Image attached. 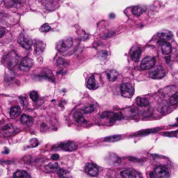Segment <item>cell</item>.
<instances>
[{"label": "cell", "mask_w": 178, "mask_h": 178, "mask_svg": "<svg viewBox=\"0 0 178 178\" xmlns=\"http://www.w3.org/2000/svg\"><path fill=\"white\" fill-rule=\"evenodd\" d=\"M19 57L14 51H11L2 59V63L8 69H13L18 64Z\"/></svg>", "instance_id": "cell-1"}, {"label": "cell", "mask_w": 178, "mask_h": 178, "mask_svg": "<svg viewBox=\"0 0 178 178\" xmlns=\"http://www.w3.org/2000/svg\"><path fill=\"white\" fill-rule=\"evenodd\" d=\"M73 44V40L72 38H66L57 42L56 48L59 52H65L71 48Z\"/></svg>", "instance_id": "cell-2"}, {"label": "cell", "mask_w": 178, "mask_h": 178, "mask_svg": "<svg viewBox=\"0 0 178 178\" xmlns=\"http://www.w3.org/2000/svg\"><path fill=\"white\" fill-rule=\"evenodd\" d=\"M166 73L164 70L162 66H156L155 68H152L149 73V76L150 78L155 79H160L164 77Z\"/></svg>", "instance_id": "cell-3"}, {"label": "cell", "mask_w": 178, "mask_h": 178, "mask_svg": "<svg viewBox=\"0 0 178 178\" xmlns=\"http://www.w3.org/2000/svg\"><path fill=\"white\" fill-rule=\"evenodd\" d=\"M120 93L123 97L130 98L133 96L134 93V90L129 84L125 83L120 86Z\"/></svg>", "instance_id": "cell-4"}, {"label": "cell", "mask_w": 178, "mask_h": 178, "mask_svg": "<svg viewBox=\"0 0 178 178\" xmlns=\"http://www.w3.org/2000/svg\"><path fill=\"white\" fill-rule=\"evenodd\" d=\"M18 42L23 48L29 49L32 46V40L25 34H20L18 37Z\"/></svg>", "instance_id": "cell-5"}, {"label": "cell", "mask_w": 178, "mask_h": 178, "mask_svg": "<svg viewBox=\"0 0 178 178\" xmlns=\"http://www.w3.org/2000/svg\"><path fill=\"white\" fill-rule=\"evenodd\" d=\"M16 128L11 123H7L0 127V134L3 136H9L13 135L15 132Z\"/></svg>", "instance_id": "cell-6"}, {"label": "cell", "mask_w": 178, "mask_h": 178, "mask_svg": "<svg viewBox=\"0 0 178 178\" xmlns=\"http://www.w3.org/2000/svg\"><path fill=\"white\" fill-rule=\"evenodd\" d=\"M34 66L33 60L29 57H25L21 60L19 64V69L21 71L27 72L29 71L32 66Z\"/></svg>", "instance_id": "cell-7"}, {"label": "cell", "mask_w": 178, "mask_h": 178, "mask_svg": "<svg viewBox=\"0 0 178 178\" xmlns=\"http://www.w3.org/2000/svg\"><path fill=\"white\" fill-rule=\"evenodd\" d=\"M155 177H168L170 176V172L166 166H158L155 169L153 172Z\"/></svg>", "instance_id": "cell-8"}, {"label": "cell", "mask_w": 178, "mask_h": 178, "mask_svg": "<svg viewBox=\"0 0 178 178\" xmlns=\"http://www.w3.org/2000/svg\"><path fill=\"white\" fill-rule=\"evenodd\" d=\"M155 59L152 56H146L141 61V67L142 69L148 70L151 68L155 66Z\"/></svg>", "instance_id": "cell-9"}, {"label": "cell", "mask_w": 178, "mask_h": 178, "mask_svg": "<svg viewBox=\"0 0 178 178\" xmlns=\"http://www.w3.org/2000/svg\"><path fill=\"white\" fill-rule=\"evenodd\" d=\"M84 171L90 176H97L99 172L97 166L93 163L87 164L85 166Z\"/></svg>", "instance_id": "cell-10"}, {"label": "cell", "mask_w": 178, "mask_h": 178, "mask_svg": "<svg viewBox=\"0 0 178 178\" xmlns=\"http://www.w3.org/2000/svg\"><path fill=\"white\" fill-rule=\"evenodd\" d=\"M59 148L66 151H74L77 149L78 146L76 143L73 141H66L65 143H61L59 145Z\"/></svg>", "instance_id": "cell-11"}, {"label": "cell", "mask_w": 178, "mask_h": 178, "mask_svg": "<svg viewBox=\"0 0 178 178\" xmlns=\"http://www.w3.org/2000/svg\"><path fill=\"white\" fill-rule=\"evenodd\" d=\"M159 44H160L161 47H162V53L165 55H168L172 52V47H171L170 43H168L167 41L161 40L159 41Z\"/></svg>", "instance_id": "cell-12"}, {"label": "cell", "mask_w": 178, "mask_h": 178, "mask_svg": "<svg viewBox=\"0 0 178 178\" xmlns=\"http://www.w3.org/2000/svg\"><path fill=\"white\" fill-rule=\"evenodd\" d=\"M157 36H158V37L160 38L161 40L166 41L170 40L173 36V34L171 33L170 31H164L159 32V33L157 34Z\"/></svg>", "instance_id": "cell-13"}, {"label": "cell", "mask_w": 178, "mask_h": 178, "mask_svg": "<svg viewBox=\"0 0 178 178\" xmlns=\"http://www.w3.org/2000/svg\"><path fill=\"white\" fill-rule=\"evenodd\" d=\"M109 163L113 166H118L121 164L120 159L115 154H111L109 156V160H108Z\"/></svg>", "instance_id": "cell-14"}, {"label": "cell", "mask_w": 178, "mask_h": 178, "mask_svg": "<svg viewBox=\"0 0 178 178\" xmlns=\"http://www.w3.org/2000/svg\"><path fill=\"white\" fill-rule=\"evenodd\" d=\"M45 48V44L42 41L36 40L35 41V49L36 53L37 54H41L44 52V49Z\"/></svg>", "instance_id": "cell-15"}, {"label": "cell", "mask_w": 178, "mask_h": 178, "mask_svg": "<svg viewBox=\"0 0 178 178\" xmlns=\"http://www.w3.org/2000/svg\"><path fill=\"white\" fill-rule=\"evenodd\" d=\"M20 122L27 126H31L33 124L34 120L29 116H27L26 114H22L21 118H20Z\"/></svg>", "instance_id": "cell-16"}, {"label": "cell", "mask_w": 178, "mask_h": 178, "mask_svg": "<svg viewBox=\"0 0 178 178\" xmlns=\"http://www.w3.org/2000/svg\"><path fill=\"white\" fill-rule=\"evenodd\" d=\"M141 54V49L140 47H136L134 49V50L132 51L131 53V58L135 62H138L140 59V56Z\"/></svg>", "instance_id": "cell-17"}, {"label": "cell", "mask_w": 178, "mask_h": 178, "mask_svg": "<svg viewBox=\"0 0 178 178\" xmlns=\"http://www.w3.org/2000/svg\"><path fill=\"white\" fill-rule=\"evenodd\" d=\"M74 118L75 121L79 123V124H84V123H86V120L84 118L83 114H82V112H81V111H77L75 113Z\"/></svg>", "instance_id": "cell-18"}, {"label": "cell", "mask_w": 178, "mask_h": 178, "mask_svg": "<svg viewBox=\"0 0 178 178\" xmlns=\"http://www.w3.org/2000/svg\"><path fill=\"white\" fill-rule=\"evenodd\" d=\"M20 113H21L20 107L19 106H14V107H11V110H10V116L11 118H15L20 115Z\"/></svg>", "instance_id": "cell-19"}, {"label": "cell", "mask_w": 178, "mask_h": 178, "mask_svg": "<svg viewBox=\"0 0 178 178\" xmlns=\"http://www.w3.org/2000/svg\"><path fill=\"white\" fill-rule=\"evenodd\" d=\"M107 75L108 79H109V81H114L117 79L118 73L117 71H114V70H110V71H108L107 72Z\"/></svg>", "instance_id": "cell-20"}, {"label": "cell", "mask_w": 178, "mask_h": 178, "mask_svg": "<svg viewBox=\"0 0 178 178\" xmlns=\"http://www.w3.org/2000/svg\"><path fill=\"white\" fill-rule=\"evenodd\" d=\"M97 87L96 81L95 80V77H94V75L90 76V77L89 78L88 83H87V88L90 90H94Z\"/></svg>", "instance_id": "cell-21"}, {"label": "cell", "mask_w": 178, "mask_h": 178, "mask_svg": "<svg viewBox=\"0 0 178 178\" xmlns=\"http://www.w3.org/2000/svg\"><path fill=\"white\" fill-rule=\"evenodd\" d=\"M13 177L17 178H27L31 177V175L25 170H18L13 175Z\"/></svg>", "instance_id": "cell-22"}, {"label": "cell", "mask_w": 178, "mask_h": 178, "mask_svg": "<svg viewBox=\"0 0 178 178\" xmlns=\"http://www.w3.org/2000/svg\"><path fill=\"white\" fill-rule=\"evenodd\" d=\"M136 104L139 107H148L150 105V102L148 100V99L143 98V97H138L136 98Z\"/></svg>", "instance_id": "cell-23"}, {"label": "cell", "mask_w": 178, "mask_h": 178, "mask_svg": "<svg viewBox=\"0 0 178 178\" xmlns=\"http://www.w3.org/2000/svg\"><path fill=\"white\" fill-rule=\"evenodd\" d=\"M4 4L6 7L12 8L18 6L21 4V2L19 0H4Z\"/></svg>", "instance_id": "cell-24"}, {"label": "cell", "mask_w": 178, "mask_h": 178, "mask_svg": "<svg viewBox=\"0 0 178 178\" xmlns=\"http://www.w3.org/2000/svg\"><path fill=\"white\" fill-rule=\"evenodd\" d=\"M46 170L48 172H54V171L58 170L59 169V166L56 162H54V163H49L48 165L45 166Z\"/></svg>", "instance_id": "cell-25"}, {"label": "cell", "mask_w": 178, "mask_h": 178, "mask_svg": "<svg viewBox=\"0 0 178 178\" xmlns=\"http://www.w3.org/2000/svg\"><path fill=\"white\" fill-rule=\"evenodd\" d=\"M121 176L123 177L126 178H135L136 177V175L135 174V173H134L133 171L129 170H123L120 173Z\"/></svg>", "instance_id": "cell-26"}, {"label": "cell", "mask_w": 178, "mask_h": 178, "mask_svg": "<svg viewBox=\"0 0 178 178\" xmlns=\"http://www.w3.org/2000/svg\"><path fill=\"white\" fill-rule=\"evenodd\" d=\"M123 118V116L120 113H112L109 118H110V122L114 123L116 120H121Z\"/></svg>", "instance_id": "cell-27"}, {"label": "cell", "mask_w": 178, "mask_h": 178, "mask_svg": "<svg viewBox=\"0 0 178 178\" xmlns=\"http://www.w3.org/2000/svg\"><path fill=\"white\" fill-rule=\"evenodd\" d=\"M160 129H145L143 130V131H140V132H138V134H135L134 136H143V135H148L150 134L154 133V132H157V131H159Z\"/></svg>", "instance_id": "cell-28"}, {"label": "cell", "mask_w": 178, "mask_h": 178, "mask_svg": "<svg viewBox=\"0 0 178 178\" xmlns=\"http://www.w3.org/2000/svg\"><path fill=\"white\" fill-rule=\"evenodd\" d=\"M121 139V136L120 135H113V136H107L104 138V141L107 142H116Z\"/></svg>", "instance_id": "cell-29"}, {"label": "cell", "mask_w": 178, "mask_h": 178, "mask_svg": "<svg viewBox=\"0 0 178 178\" xmlns=\"http://www.w3.org/2000/svg\"><path fill=\"white\" fill-rule=\"evenodd\" d=\"M42 75H42L43 77H45L46 79H48L50 80L51 81L54 82V81H55V80H54V75H53L52 72H51L50 71H49V70L43 72V73H42Z\"/></svg>", "instance_id": "cell-30"}, {"label": "cell", "mask_w": 178, "mask_h": 178, "mask_svg": "<svg viewBox=\"0 0 178 178\" xmlns=\"http://www.w3.org/2000/svg\"><path fill=\"white\" fill-rule=\"evenodd\" d=\"M144 11L145 10L141 7H139V6H135V7L132 8L133 14L136 15V16H139V15H141Z\"/></svg>", "instance_id": "cell-31"}, {"label": "cell", "mask_w": 178, "mask_h": 178, "mask_svg": "<svg viewBox=\"0 0 178 178\" xmlns=\"http://www.w3.org/2000/svg\"><path fill=\"white\" fill-rule=\"evenodd\" d=\"M11 69H8V71H6V76H5V79H6V81H11L12 79H13V78L15 77V75L13 73V71H10Z\"/></svg>", "instance_id": "cell-32"}, {"label": "cell", "mask_w": 178, "mask_h": 178, "mask_svg": "<svg viewBox=\"0 0 178 178\" xmlns=\"http://www.w3.org/2000/svg\"><path fill=\"white\" fill-rule=\"evenodd\" d=\"M170 102L172 105H175V104L178 103V93H175L170 97Z\"/></svg>", "instance_id": "cell-33"}, {"label": "cell", "mask_w": 178, "mask_h": 178, "mask_svg": "<svg viewBox=\"0 0 178 178\" xmlns=\"http://www.w3.org/2000/svg\"><path fill=\"white\" fill-rule=\"evenodd\" d=\"M94 110H95V107H94V105H89L84 108L83 112L84 113V114H90V113L93 112Z\"/></svg>", "instance_id": "cell-34"}, {"label": "cell", "mask_w": 178, "mask_h": 178, "mask_svg": "<svg viewBox=\"0 0 178 178\" xmlns=\"http://www.w3.org/2000/svg\"><path fill=\"white\" fill-rule=\"evenodd\" d=\"M29 96L31 99V100L34 101V102H36V101L38 100V94L37 92L35 91V90H33V91L31 92Z\"/></svg>", "instance_id": "cell-35"}, {"label": "cell", "mask_w": 178, "mask_h": 178, "mask_svg": "<svg viewBox=\"0 0 178 178\" xmlns=\"http://www.w3.org/2000/svg\"><path fill=\"white\" fill-rule=\"evenodd\" d=\"M40 31L46 33V32H48L49 31L51 30V27L48 24H44V25L40 27Z\"/></svg>", "instance_id": "cell-36"}, {"label": "cell", "mask_w": 178, "mask_h": 178, "mask_svg": "<svg viewBox=\"0 0 178 178\" xmlns=\"http://www.w3.org/2000/svg\"><path fill=\"white\" fill-rule=\"evenodd\" d=\"M68 63L67 62V61L66 60L61 59V58H59V59H58L57 61H56V65L57 66H66V65H68Z\"/></svg>", "instance_id": "cell-37"}, {"label": "cell", "mask_w": 178, "mask_h": 178, "mask_svg": "<svg viewBox=\"0 0 178 178\" xmlns=\"http://www.w3.org/2000/svg\"><path fill=\"white\" fill-rule=\"evenodd\" d=\"M107 56V52L106 50H102L100 52H99L98 57L101 59H106Z\"/></svg>", "instance_id": "cell-38"}, {"label": "cell", "mask_w": 178, "mask_h": 178, "mask_svg": "<svg viewBox=\"0 0 178 178\" xmlns=\"http://www.w3.org/2000/svg\"><path fill=\"white\" fill-rule=\"evenodd\" d=\"M30 143H31V147H32V148H35V147H36L38 145L39 142L36 138H33V139L31 140Z\"/></svg>", "instance_id": "cell-39"}, {"label": "cell", "mask_w": 178, "mask_h": 178, "mask_svg": "<svg viewBox=\"0 0 178 178\" xmlns=\"http://www.w3.org/2000/svg\"><path fill=\"white\" fill-rule=\"evenodd\" d=\"M58 175H59V176L60 177H64L68 173V172L66 170H64V169H59L57 171Z\"/></svg>", "instance_id": "cell-40"}, {"label": "cell", "mask_w": 178, "mask_h": 178, "mask_svg": "<svg viewBox=\"0 0 178 178\" xmlns=\"http://www.w3.org/2000/svg\"><path fill=\"white\" fill-rule=\"evenodd\" d=\"M6 33V29L2 27H0V38H1Z\"/></svg>", "instance_id": "cell-41"}, {"label": "cell", "mask_w": 178, "mask_h": 178, "mask_svg": "<svg viewBox=\"0 0 178 178\" xmlns=\"http://www.w3.org/2000/svg\"><path fill=\"white\" fill-rule=\"evenodd\" d=\"M52 160H54V161H56L58 160L59 159V155H57V154H54V155H52Z\"/></svg>", "instance_id": "cell-42"}, {"label": "cell", "mask_w": 178, "mask_h": 178, "mask_svg": "<svg viewBox=\"0 0 178 178\" xmlns=\"http://www.w3.org/2000/svg\"><path fill=\"white\" fill-rule=\"evenodd\" d=\"M20 98H21L22 100V104H23L24 106L26 105L27 104H25V102H27V98H26V96H21L20 97Z\"/></svg>", "instance_id": "cell-43"}]
</instances>
